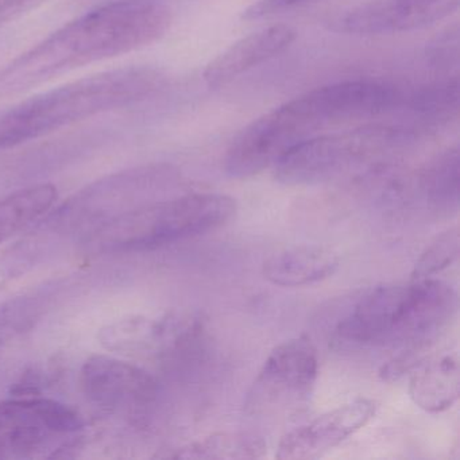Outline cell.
Segmentation results:
<instances>
[{
    "instance_id": "22",
    "label": "cell",
    "mask_w": 460,
    "mask_h": 460,
    "mask_svg": "<svg viewBox=\"0 0 460 460\" xmlns=\"http://www.w3.org/2000/svg\"><path fill=\"white\" fill-rule=\"evenodd\" d=\"M308 2L311 0H255L254 4L243 12L242 18L246 21L262 20Z\"/></svg>"
},
{
    "instance_id": "14",
    "label": "cell",
    "mask_w": 460,
    "mask_h": 460,
    "mask_svg": "<svg viewBox=\"0 0 460 460\" xmlns=\"http://www.w3.org/2000/svg\"><path fill=\"white\" fill-rule=\"evenodd\" d=\"M409 394L428 413H440L451 408L460 394L457 355L448 352L420 363L409 381Z\"/></svg>"
},
{
    "instance_id": "15",
    "label": "cell",
    "mask_w": 460,
    "mask_h": 460,
    "mask_svg": "<svg viewBox=\"0 0 460 460\" xmlns=\"http://www.w3.org/2000/svg\"><path fill=\"white\" fill-rule=\"evenodd\" d=\"M58 200L52 184L33 185L0 199V243L49 211Z\"/></svg>"
},
{
    "instance_id": "8",
    "label": "cell",
    "mask_w": 460,
    "mask_h": 460,
    "mask_svg": "<svg viewBox=\"0 0 460 460\" xmlns=\"http://www.w3.org/2000/svg\"><path fill=\"white\" fill-rule=\"evenodd\" d=\"M74 409L42 397L0 402V456H25L49 446L55 438L82 429Z\"/></svg>"
},
{
    "instance_id": "18",
    "label": "cell",
    "mask_w": 460,
    "mask_h": 460,
    "mask_svg": "<svg viewBox=\"0 0 460 460\" xmlns=\"http://www.w3.org/2000/svg\"><path fill=\"white\" fill-rule=\"evenodd\" d=\"M406 106L424 125H438L457 114L459 110V83L449 80L432 87L417 91Z\"/></svg>"
},
{
    "instance_id": "21",
    "label": "cell",
    "mask_w": 460,
    "mask_h": 460,
    "mask_svg": "<svg viewBox=\"0 0 460 460\" xmlns=\"http://www.w3.org/2000/svg\"><path fill=\"white\" fill-rule=\"evenodd\" d=\"M430 60L438 68H451L459 63V31H449L430 47Z\"/></svg>"
},
{
    "instance_id": "13",
    "label": "cell",
    "mask_w": 460,
    "mask_h": 460,
    "mask_svg": "<svg viewBox=\"0 0 460 460\" xmlns=\"http://www.w3.org/2000/svg\"><path fill=\"white\" fill-rule=\"evenodd\" d=\"M339 260L331 250L320 246H297L270 255L263 263V277L284 288L305 287L333 276Z\"/></svg>"
},
{
    "instance_id": "16",
    "label": "cell",
    "mask_w": 460,
    "mask_h": 460,
    "mask_svg": "<svg viewBox=\"0 0 460 460\" xmlns=\"http://www.w3.org/2000/svg\"><path fill=\"white\" fill-rule=\"evenodd\" d=\"M459 150H446L420 172L419 184L425 198L441 208L459 204Z\"/></svg>"
},
{
    "instance_id": "4",
    "label": "cell",
    "mask_w": 460,
    "mask_h": 460,
    "mask_svg": "<svg viewBox=\"0 0 460 460\" xmlns=\"http://www.w3.org/2000/svg\"><path fill=\"white\" fill-rule=\"evenodd\" d=\"M457 293L438 279L386 285L358 301L336 328L339 338L371 347L428 349L454 319Z\"/></svg>"
},
{
    "instance_id": "20",
    "label": "cell",
    "mask_w": 460,
    "mask_h": 460,
    "mask_svg": "<svg viewBox=\"0 0 460 460\" xmlns=\"http://www.w3.org/2000/svg\"><path fill=\"white\" fill-rule=\"evenodd\" d=\"M41 311V303L37 297L17 298L0 309V349L4 344L28 330Z\"/></svg>"
},
{
    "instance_id": "7",
    "label": "cell",
    "mask_w": 460,
    "mask_h": 460,
    "mask_svg": "<svg viewBox=\"0 0 460 460\" xmlns=\"http://www.w3.org/2000/svg\"><path fill=\"white\" fill-rule=\"evenodd\" d=\"M319 376L316 347L306 336L277 346L266 358L249 397L247 409L254 411L287 409L305 402Z\"/></svg>"
},
{
    "instance_id": "5",
    "label": "cell",
    "mask_w": 460,
    "mask_h": 460,
    "mask_svg": "<svg viewBox=\"0 0 460 460\" xmlns=\"http://www.w3.org/2000/svg\"><path fill=\"white\" fill-rule=\"evenodd\" d=\"M236 203L219 193H195L131 207L85 234L93 252H141L217 230L233 219Z\"/></svg>"
},
{
    "instance_id": "11",
    "label": "cell",
    "mask_w": 460,
    "mask_h": 460,
    "mask_svg": "<svg viewBox=\"0 0 460 460\" xmlns=\"http://www.w3.org/2000/svg\"><path fill=\"white\" fill-rule=\"evenodd\" d=\"M80 384L93 402L109 409L141 408L157 395V384L149 373L104 355H96L84 363Z\"/></svg>"
},
{
    "instance_id": "17",
    "label": "cell",
    "mask_w": 460,
    "mask_h": 460,
    "mask_svg": "<svg viewBox=\"0 0 460 460\" xmlns=\"http://www.w3.org/2000/svg\"><path fill=\"white\" fill-rule=\"evenodd\" d=\"M268 446L254 433H215L182 449L180 457L187 459H257Z\"/></svg>"
},
{
    "instance_id": "6",
    "label": "cell",
    "mask_w": 460,
    "mask_h": 460,
    "mask_svg": "<svg viewBox=\"0 0 460 460\" xmlns=\"http://www.w3.org/2000/svg\"><path fill=\"white\" fill-rule=\"evenodd\" d=\"M416 134L403 126L367 125L308 139L274 164L277 181L290 187L332 181L411 146Z\"/></svg>"
},
{
    "instance_id": "2",
    "label": "cell",
    "mask_w": 460,
    "mask_h": 460,
    "mask_svg": "<svg viewBox=\"0 0 460 460\" xmlns=\"http://www.w3.org/2000/svg\"><path fill=\"white\" fill-rule=\"evenodd\" d=\"M400 98L393 88L368 80L314 88L247 126L227 150L225 172L234 179L255 176L320 131L378 117L397 107Z\"/></svg>"
},
{
    "instance_id": "3",
    "label": "cell",
    "mask_w": 460,
    "mask_h": 460,
    "mask_svg": "<svg viewBox=\"0 0 460 460\" xmlns=\"http://www.w3.org/2000/svg\"><path fill=\"white\" fill-rule=\"evenodd\" d=\"M166 75L150 66H123L75 80L0 110V150L12 149L163 90Z\"/></svg>"
},
{
    "instance_id": "19",
    "label": "cell",
    "mask_w": 460,
    "mask_h": 460,
    "mask_svg": "<svg viewBox=\"0 0 460 460\" xmlns=\"http://www.w3.org/2000/svg\"><path fill=\"white\" fill-rule=\"evenodd\" d=\"M459 228L452 227L438 235L427 247L414 265L411 279H424L440 273L459 257Z\"/></svg>"
},
{
    "instance_id": "12",
    "label": "cell",
    "mask_w": 460,
    "mask_h": 460,
    "mask_svg": "<svg viewBox=\"0 0 460 460\" xmlns=\"http://www.w3.org/2000/svg\"><path fill=\"white\" fill-rule=\"evenodd\" d=\"M296 39L297 31L282 23L249 34L207 66L204 80L209 88L225 87L250 69L282 55Z\"/></svg>"
},
{
    "instance_id": "9",
    "label": "cell",
    "mask_w": 460,
    "mask_h": 460,
    "mask_svg": "<svg viewBox=\"0 0 460 460\" xmlns=\"http://www.w3.org/2000/svg\"><path fill=\"white\" fill-rule=\"evenodd\" d=\"M459 9V0H370L328 21L330 31L349 36H389L435 25Z\"/></svg>"
},
{
    "instance_id": "1",
    "label": "cell",
    "mask_w": 460,
    "mask_h": 460,
    "mask_svg": "<svg viewBox=\"0 0 460 460\" xmlns=\"http://www.w3.org/2000/svg\"><path fill=\"white\" fill-rule=\"evenodd\" d=\"M172 23L173 13L160 0L102 4L0 69V98L22 95L83 66L155 44L171 31Z\"/></svg>"
},
{
    "instance_id": "10",
    "label": "cell",
    "mask_w": 460,
    "mask_h": 460,
    "mask_svg": "<svg viewBox=\"0 0 460 460\" xmlns=\"http://www.w3.org/2000/svg\"><path fill=\"white\" fill-rule=\"evenodd\" d=\"M376 414V403L367 398L327 411L308 424L285 433L277 447L279 460L319 459L362 429Z\"/></svg>"
},
{
    "instance_id": "23",
    "label": "cell",
    "mask_w": 460,
    "mask_h": 460,
    "mask_svg": "<svg viewBox=\"0 0 460 460\" xmlns=\"http://www.w3.org/2000/svg\"><path fill=\"white\" fill-rule=\"evenodd\" d=\"M41 2L42 0H0V28L17 20Z\"/></svg>"
}]
</instances>
